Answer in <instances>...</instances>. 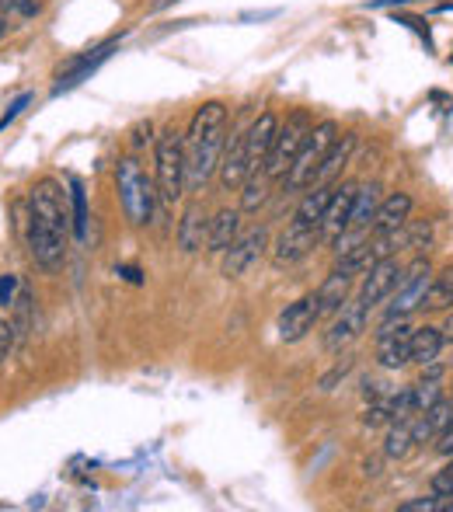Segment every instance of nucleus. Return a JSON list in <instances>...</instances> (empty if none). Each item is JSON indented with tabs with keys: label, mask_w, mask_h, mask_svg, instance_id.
I'll return each instance as SVG.
<instances>
[{
	"label": "nucleus",
	"mask_w": 453,
	"mask_h": 512,
	"mask_svg": "<svg viewBox=\"0 0 453 512\" xmlns=\"http://www.w3.org/2000/svg\"><path fill=\"white\" fill-rule=\"evenodd\" d=\"M67 199L70 196L53 178L35 182L28 196V251L32 262L46 272H60L67 265V237L74 230Z\"/></svg>",
	"instance_id": "obj_1"
},
{
	"label": "nucleus",
	"mask_w": 453,
	"mask_h": 512,
	"mask_svg": "<svg viewBox=\"0 0 453 512\" xmlns=\"http://www.w3.org/2000/svg\"><path fill=\"white\" fill-rule=\"evenodd\" d=\"M227 147V105L206 102L185 129V192H196L217 175Z\"/></svg>",
	"instance_id": "obj_2"
},
{
	"label": "nucleus",
	"mask_w": 453,
	"mask_h": 512,
	"mask_svg": "<svg viewBox=\"0 0 453 512\" xmlns=\"http://www.w3.org/2000/svg\"><path fill=\"white\" fill-rule=\"evenodd\" d=\"M115 192H119V206L133 227H147V223L154 220L157 182L147 178L143 164L136 161L133 154L119 157V164H115Z\"/></svg>",
	"instance_id": "obj_3"
},
{
	"label": "nucleus",
	"mask_w": 453,
	"mask_h": 512,
	"mask_svg": "<svg viewBox=\"0 0 453 512\" xmlns=\"http://www.w3.org/2000/svg\"><path fill=\"white\" fill-rule=\"evenodd\" d=\"M335 140H339V122H335V119L314 122V129L307 133L304 147L297 150V157H293L290 171H286L283 192H304V189H311L314 175L321 171V164H325L328 150L335 147Z\"/></svg>",
	"instance_id": "obj_4"
},
{
	"label": "nucleus",
	"mask_w": 453,
	"mask_h": 512,
	"mask_svg": "<svg viewBox=\"0 0 453 512\" xmlns=\"http://www.w3.org/2000/svg\"><path fill=\"white\" fill-rule=\"evenodd\" d=\"M154 161H157V199L164 206H175L185 196V133L168 126L154 140Z\"/></svg>",
	"instance_id": "obj_5"
},
{
	"label": "nucleus",
	"mask_w": 453,
	"mask_h": 512,
	"mask_svg": "<svg viewBox=\"0 0 453 512\" xmlns=\"http://www.w3.org/2000/svg\"><path fill=\"white\" fill-rule=\"evenodd\" d=\"M314 129V115L307 108H293L286 119H279V133H276V143H272V154H269V164H265V175L272 182H283L286 171H290L293 157L297 150L304 147L307 133Z\"/></svg>",
	"instance_id": "obj_6"
},
{
	"label": "nucleus",
	"mask_w": 453,
	"mask_h": 512,
	"mask_svg": "<svg viewBox=\"0 0 453 512\" xmlns=\"http://www.w3.org/2000/svg\"><path fill=\"white\" fill-rule=\"evenodd\" d=\"M429 279H433L429 258H415V262L401 272V283H398V290L391 293V304H387L384 317H412L415 310L426 304Z\"/></svg>",
	"instance_id": "obj_7"
},
{
	"label": "nucleus",
	"mask_w": 453,
	"mask_h": 512,
	"mask_svg": "<svg viewBox=\"0 0 453 512\" xmlns=\"http://www.w3.org/2000/svg\"><path fill=\"white\" fill-rule=\"evenodd\" d=\"M412 331L408 317H384L377 324V363L384 370H401L412 363Z\"/></svg>",
	"instance_id": "obj_8"
},
{
	"label": "nucleus",
	"mask_w": 453,
	"mask_h": 512,
	"mask_svg": "<svg viewBox=\"0 0 453 512\" xmlns=\"http://www.w3.org/2000/svg\"><path fill=\"white\" fill-rule=\"evenodd\" d=\"M366 324H370V307H366L359 297L356 300L349 297L342 304V310L332 314V324H328V331H325V352L349 349V345L366 331Z\"/></svg>",
	"instance_id": "obj_9"
},
{
	"label": "nucleus",
	"mask_w": 453,
	"mask_h": 512,
	"mask_svg": "<svg viewBox=\"0 0 453 512\" xmlns=\"http://www.w3.org/2000/svg\"><path fill=\"white\" fill-rule=\"evenodd\" d=\"M265 251H269V230L265 227H255V230H248V234H237V241L220 255L224 258V262H220V272H224L227 279H241L244 272H251L258 262H262Z\"/></svg>",
	"instance_id": "obj_10"
},
{
	"label": "nucleus",
	"mask_w": 453,
	"mask_h": 512,
	"mask_svg": "<svg viewBox=\"0 0 453 512\" xmlns=\"http://www.w3.org/2000/svg\"><path fill=\"white\" fill-rule=\"evenodd\" d=\"M318 244H325L318 227H304V223L290 220L283 227V234L276 237V244H272V265H276V269H290V265L304 262Z\"/></svg>",
	"instance_id": "obj_11"
},
{
	"label": "nucleus",
	"mask_w": 453,
	"mask_h": 512,
	"mask_svg": "<svg viewBox=\"0 0 453 512\" xmlns=\"http://www.w3.org/2000/svg\"><path fill=\"white\" fill-rule=\"evenodd\" d=\"M401 265H398V258H380V262H373L370 269H366V276H363V286H359V300H363L366 307H380L384 300H391V293L398 290V283H401Z\"/></svg>",
	"instance_id": "obj_12"
},
{
	"label": "nucleus",
	"mask_w": 453,
	"mask_h": 512,
	"mask_svg": "<svg viewBox=\"0 0 453 512\" xmlns=\"http://www.w3.org/2000/svg\"><path fill=\"white\" fill-rule=\"evenodd\" d=\"M321 321V307H318V293H307V297L293 300L290 307L279 314V338L283 342H300L314 331V324Z\"/></svg>",
	"instance_id": "obj_13"
},
{
	"label": "nucleus",
	"mask_w": 453,
	"mask_h": 512,
	"mask_svg": "<svg viewBox=\"0 0 453 512\" xmlns=\"http://www.w3.org/2000/svg\"><path fill=\"white\" fill-rule=\"evenodd\" d=\"M276 133H279V115L276 112H262L248 129V175L251 171H265L269 164V154H272V143H276Z\"/></svg>",
	"instance_id": "obj_14"
},
{
	"label": "nucleus",
	"mask_w": 453,
	"mask_h": 512,
	"mask_svg": "<svg viewBox=\"0 0 453 512\" xmlns=\"http://www.w3.org/2000/svg\"><path fill=\"white\" fill-rule=\"evenodd\" d=\"M356 182H339L335 185V196L332 203L325 209V220H321V241L332 244L335 237L349 227V213H352V203H356Z\"/></svg>",
	"instance_id": "obj_15"
},
{
	"label": "nucleus",
	"mask_w": 453,
	"mask_h": 512,
	"mask_svg": "<svg viewBox=\"0 0 453 512\" xmlns=\"http://www.w3.org/2000/svg\"><path fill=\"white\" fill-rule=\"evenodd\" d=\"M217 175H220V189L224 192L244 185V178H248V136L244 133L230 136V143L224 147V157H220Z\"/></svg>",
	"instance_id": "obj_16"
},
{
	"label": "nucleus",
	"mask_w": 453,
	"mask_h": 512,
	"mask_svg": "<svg viewBox=\"0 0 453 512\" xmlns=\"http://www.w3.org/2000/svg\"><path fill=\"white\" fill-rule=\"evenodd\" d=\"M206 234H210V216H206L203 203H189L182 213V220H178V230H175L178 248H182L185 255H192V251L206 248Z\"/></svg>",
	"instance_id": "obj_17"
},
{
	"label": "nucleus",
	"mask_w": 453,
	"mask_h": 512,
	"mask_svg": "<svg viewBox=\"0 0 453 512\" xmlns=\"http://www.w3.org/2000/svg\"><path fill=\"white\" fill-rule=\"evenodd\" d=\"M115 46H119V39H109V42H102V46L88 49V53H84V56H77V60H70L67 67L60 70V81H56L53 95H60V91H67V88H74V84H81L84 77H88L91 70L98 67V63L109 60Z\"/></svg>",
	"instance_id": "obj_18"
},
{
	"label": "nucleus",
	"mask_w": 453,
	"mask_h": 512,
	"mask_svg": "<svg viewBox=\"0 0 453 512\" xmlns=\"http://www.w3.org/2000/svg\"><path fill=\"white\" fill-rule=\"evenodd\" d=\"M453 425V401H436L433 408L415 415V443H436Z\"/></svg>",
	"instance_id": "obj_19"
},
{
	"label": "nucleus",
	"mask_w": 453,
	"mask_h": 512,
	"mask_svg": "<svg viewBox=\"0 0 453 512\" xmlns=\"http://www.w3.org/2000/svg\"><path fill=\"white\" fill-rule=\"evenodd\" d=\"M339 185V182H335ZM335 185H311L304 189V199L293 209V223H304V227H318L321 230V220H325V209L332 203L335 196Z\"/></svg>",
	"instance_id": "obj_20"
},
{
	"label": "nucleus",
	"mask_w": 453,
	"mask_h": 512,
	"mask_svg": "<svg viewBox=\"0 0 453 512\" xmlns=\"http://www.w3.org/2000/svg\"><path fill=\"white\" fill-rule=\"evenodd\" d=\"M412 216V196L408 192H394L380 203L377 216H373V234H394L401 230Z\"/></svg>",
	"instance_id": "obj_21"
},
{
	"label": "nucleus",
	"mask_w": 453,
	"mask_h": 512,
	"mask_svg": "<svg viewBox=\"0 0 453 512\" xmlns=\"http://www.w3.org/2000/svg\"><path fill=\"white\" fill-rule=\"evenodd\" d=\"M241 234V209H220L210 220V234H206V251L210 255H224L230 244Z\"/></svg>",
	"instance_id": "obj_22"
},
{
	"label": "nucleus",
	"mask_w": 453,
	"mask_h": 512,
	"mask_svg": "<svg viewBox=\"0 0 453 512\" xmlns=\"http://www.w3.org/2000/svg\"><path fill=\"white\" fill-rule=\"evenodd\" d=\"M352 279L356 276H349V272H342V269H332V276L325 279V283L318 286V307H321V317H328V314H335V310H342V304L349 300V293H352Z\"/></svg>",
	"instance_id": "obj_23"
},
{
	"label": "nucleus",
	"mask_w": 453,
	"mask_h": 512,
	"mask_svg": "<svg viewBox=\"0 0 453 512\" xmlns=\"http://www.w3.org/2000/svg\"><path fill=\"white\" fill-rule=\"evenodd\" d=\"M352 150H356V133H342L339 140H335V147L328 150L321 171L314 175V185H335V182H339V175H342L345 164H349Z\"/></svg>",
	"instance_id": "obj_24"
},
{
	"label": "nucleus",
	"mask_w": 453,
	"mask_h": 512,
	"mask_svg": "<svg viewBox=\"0 0 453 512\" xmlns=\"http://www.w3.org/2000/svg\"><path fill=\"white\" fill-rule=\"evenodd\" d=\"M380 203V182H366L356 189V203H352V213H349V227L345 230H359V227H373V216H377Z\"/></svg>",
	"instance_id": "obj_25"
},
{
	"label": "nucleus",
	"mask_w": 453,
	"mask_h": 512,
	"mask_svg": "<svg viewBox=\"0 0 453 512\" xmlns=\"http://www.w3.org/2000/svg\"><path fill=\"white\" fill-rule=\"evenodd\" d=\"M443 331L440 328H429V324H422V328L412 331V363L419 366H433L436 359H440L443 352Z\"/></svg>",
	"instance_id": "obj_26"
},
{
	"label": "nucleus",
	"mask_w": 453,
	"mask_h": 512,
	"mask_svg": "<svg viewBox=\"0 0 453 512\" xmlns=\"http://www.w3.org/2000/svg\"><path fill=\"white\" fill-rule=\"evenodd\" d=\"M67 185H70V223H74V237L84 241L88 237V192H84V182L77 175H67Z\"/></svg>",
	"instance_id": "obj_27"
},
{
	"label": "nucleus",
	"mask_w": 453,
	"mask_h": 512,
	"mask_svg": "<svg viewBox=\"0 0 453 512\" xmlns=\"http://www.w3.org/2000/svg\"><path fill=\"white\" fill-rule=\"evenodd\" d=\"M412 446H415V418L391 422V432H387V443H384V457L401 460V457L412 453Z\"/></svg>",
	"instance_id": "obj_28"
},
{
	"label": "nucleus",
	"mask_w": 453,
	"mask_h": 512,
	"mask_svg": "<svg viewBox=\"0 0 453 512\" xmlns=\"http://www.w3.org/2000/svg\"><path fill=\"white\" fill-rule=\"evenodd\" d=\"M426 310H453V265L440 269L429 279V293H426Z\"/></svg>",
	"instance_id": "obj_29"
},
{
	"label": "nucleus",
	"mask_w": 453,
	"mask_h": 512,
	"mask_svg": "<svg viewBox=\"0 0 453 512\" xmlns=\"http://www.w3.org/2000/svg\"><path fill=\"white\" fill-rule=\"evenodd\" d=\"M269 182L272 178L265 175V171H251L248 178H244V192H241V209H248V213H255L258 206L269 199Z\"/></svg>",
	"instance_id": "obj_30"
},
{
	"label": "nucleus",
	"mask_w": 453,
	"mask_h": 512,
	"mask_svg": "<svg viewBox=\"0 0 453 512\" xmlns=\"http://www.w3.org/2000/svg\"><path fill=\"white\" fill-rule=\"evenodd\" d=\"M440 398H443V387L436 384V377H429V380H419V384H412L415 415H419V411H426V408H433Z\"/></svg>",
	"instance_id": "obj_31"
},
{
	"label": "nucleus",
	"mask_w": 453,
	"mask_h": 512,
	"mask_svg": "<svg viewBox=\"0 0 453 512\" xmlns=\"http://www.w3.org/2000/svg\"><path fill=\"white\" fill-rule=\"evenodd\" d=\"M387 422H391V398L373 401V405L366 408V415H363V425H366V429H380V425H387Z\"/></svg>",
	"instance_id": "obj_32"
},
{
	"label": "nucleus",
	"mask_w": 453,
	"mask_h": 512,
	"mask_svg": "<svg viewBox=\"0 0 453 512\" xmlns=\"http://www.w3.org/2000/svg\"><path fill=\"white\" fill-rule=\"evenodd\" d=\"M401 512H436V509H450L447 506V502H443V495H429V499H426V495H422V499H412V502H401V506H398Z\"/></svg>",
	"instance_id": "obj_33"
},
{
	"label": "nucleus",
	"mask_w": 453,
	"mask_h": 512,
	"mask_svg": "<svg viewBox=\"0 0 453 512\" xmlns=\"http://www.w3.org/2000/svg\"><path fill=\"white\" fill-rule=\"evenodd\" d=\"M42 11V0H4V14L14 18H35Z\"/></svg>",
	"instance_id": "obj_34"
},
{
	"label": "nucleus",
	"mask_w": 453,
	"mask_h": 512,
	"mask_svg": "<svg viewBox=\"0 0 453 512\" xmlns=\"http://www.w3.org/2000/svg\"><path fill=\"white\" fill-rule=\"evenodd\" d=\"M18 293H21V279L18 276H0V307H11L18 304Z\"/></svg>",
	"instance_id": "obj_35"
},
{
	"label": "nucleus",
	"mask_w": 453,
	"mask_h": 512,
	"mask_svg": "<svg viewBox=\"0 0 453 512\" xmlns=\"http://www.w3.org/2000/svg\"><path fill=\"white\" fill-rule=\"evenodd\" d=\"M398 25H408V28H412V32H419L422 39H426V46L433 49V35H429V21L412 18V14H398Z\"/></svg>",
	"instance_id": "obj_36"
},
{
	"label": "nucleus",
	"mask_w": 453,
	"mask_h": 512,
	"mask_svg": "<svg viewBox=\"0 0 453 512\" xmlns=\"http://www.w3.org/2000/svg\"><path fill=\"white\" fill-rule=\"evenodd\" d=\"M11 349H14V324L0 317V363L11 356Z\"/></svg>",
	"instance_id": "obj_37"
},
{
	"label": "nucleus",
	"mask_w": 453,
	"mask_h": 512,
	"mask_svg": "<svg viewBox=\"0 0 453 512\" xmlns=\"http://www.w3.org/2000/svg\"><path fill=\"white\" fill-rule=\"evenodd\" d=\"M154 133V126L150 122H140V126L133 129V150H140V147H147V143H154L157 136H150Z\"/></svg>",
	"instance_id": "obj_38"
},
{
	"label": "nucleus",
	"mask_w": 453,
	"mask_h": 512,
	"mask_svg": "<svg viewBox=\"0 0 453 512\" xmlns=\"http://www.w3.org/2000/svg\"><path fill=\"white\" fill-rule=\"evenodd\" d=\"M405 4H429V0H370V4H363V7L380 11V7H405Z\"/></svg>",
	"instance_id": "obj_39"
},
{
	"label": "nucleus",
	"mask_w": 453,
	"mask_h": 512,
	"mask_svg": "<svg viewBox=\"0 0 453 512\" xmlns=\"http://www.w3.org/2000/svg\"><path fill=\"white\" fill-rule=\"evenodd\" d=\"M349 370H352V359H345L342 366H335V373H332V377H325V380H321V387H325V391H332V384H335V380L345 377V373H349Z\"/></svg>",
	"instance_id": "obj_40"
},
{
	"label": "nucleus",
	"mask_w": 453,
	"mask_h": 512,
	"mask_svg": "<svg viewBox=\"0 0 453 512\" xmlns=\"http://www.w3.org/2000/svg\"><path fill=\"white\" fill-rule=\"evenodd\" d=\"M28 102H32V95H21V98H18V102H14L11 108H7V115H4V119H0V126H7V122H11V119H14V115H18V112H21V108H25Z\"/></svg>",
	"instance_id": "obj_41"
},
{
	"label": "nucleus",
	"mask_w": 453,
	"mask_h": 512,
	"mask_svg": "<svg viewBox=\"0 0 453 512\" xmlns=\"http://www.w3.org/2000/svg\"><path fill=\"white\" fill-rule=\"evenodd\" d=\"M443 342H447V345H453V310H450V314H447V324H443Z\"/></svg>",
	"instance_id": "obj_42"
},
{
	"label": "nucleus",
	"mask_w": 453,
	"mask_h": 512,
	"mask_svg": "<svg viewBox=\"0 0 453 512\" xmlns=\"http://www.w3.org/2000/svg\"><path fill=\"white\" fill-rule=\"evenodd\" d=\"M7 32H11V14H4V11H0V39H4Z\"/></svg>",
	"instance_id": "obj_43"
},
{
	"label": "nucleus",
	"mask_w": 453,
	"mask_h": 512,
	"mask_svg": "<svg viewBox=\"0 0 453 512\" xmlns=\"http://www.w3.org/2000/svg\"><path fill=\"white\" fill-rule=\"evenodd\" d=\"M119 272L129 279V283H140V272H136V269H119Z\"/></svg>",
	"instance_id": "obj_44"
},
{
	"label": "nucleus",
	"mask_w": 453,
	"mask_h": 512,
	"mask_svg": "<svg viewBox=\"0 0 453 512\" xmlns=\"http://www.w3.org/2000/svg\"><path fill=\"white\" fill-rule=\"evenodd\" d=\"M0 11H4V0H0Z\"/></svg>",
	"instance_id": "obj_45"
},
{
	"label": "nucleus",
	"mask_w": 453,
	"mask_h": 512,
	"mask_svg": "<svg viewBox=\"0 0 453 512\" xmlns=\"http://www.w3.org/2000/svg\"><path fill=\"white\" fill-rule=\"evenodd\" d=\"M450 63H453V56H450Z\"/></svg>",
	"instance_id": "obj_46"
}]
</instances>
